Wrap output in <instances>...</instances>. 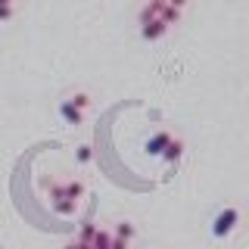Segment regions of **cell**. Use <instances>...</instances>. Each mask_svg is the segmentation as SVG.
I'll return each mask as SVG.
<instances>
[{
  "label": "cell",
  "instance_id": "cell-1",
  "mask_svg": "<svg viewBox=\"0 0 249 249\" xmlns=\"http://www.w3.org/2000/svg\"><path fill=\"white\" fill-rule=\"evenodd\" d=\"M90 93L88 90H69L66 97L59 100V106H56V112H59V119L66 122V124H72V128H81L84 119H88V112H90Z\"/></svg>",
  "mask_w": 249,
  "mask_h": 249
},
{
  "label": "cell",
  "instance_id": "cell-2",
  "mask_svg": "<svg viewBox=\"0 0 249 249\" xmlns=\"http://www.w3.org/2000/svg\"><path fill=\"white\" fill-rule=\"evenodd\" d=\"M41 187L47 190V196H50V209L56 215H62V218H72L75 212H78V202L75 196H72V190H69V181H41Z\"/></svg>",
  "mask_w": 249,
  "mask_h": 249
},
{
  "label": "cell",
  "instance_id": "cell-3",
  "mask_svg": "<svg viewBox=\"0 0 249 249\" xmlns=\"http://www.w3.org/2000/svg\"><path fill=\"white\" fill-rule=\"evenodd\" d=\"M243 224V212H240V206H221L215 212V218H212V237L215 240H228L233 231Z\"/></svg>",
  "mask_w": 249,
  "mask_h": 249
},
{
  "label": "cell",
  "instance_id": "cell-4",
  "mask_svg": "<svg viewBox=\"0 0 249 249\" xmlns=\"http://www.w3.org/2000/svg\"><path fill=\"white\" fill-rule=\"evenodd\" d=\"M143 19H165L168 25H178L181 22V10L171 6L168 0H146L143 10H140V22Z\"/></svg>",
  "mask_w": 249,
  "mask_h": 249
},
{
  "label": "cell",
  "instance_id": "cell-5",
  "mask_svg": "<svg viewBox=\"0 0 249 249\" xmlns=\"http://www.w3.org/2000/svg\"><path fill=\"white\" fill-rule=\"evenodd\" d=\"M168 22L165 19H143L140 22V37L143 41H150V44H156V41H162V37L168 35Z\"/></svg>",
  "mask_w": 249,
  "mask_h": 249
},
{
  "label": "cell",
  "instance_id": "cell-6",
  "mask_svg": "<svg viewBox=\"0 0 249 249\" xmlns=\"http://www.w3.org/2000/svg\"><path fill=\"white\" fill-rule=\"evenodd\" d=\"M171 137H175L171 131H156V134L143 143V150L150 153V156H156V159H162V153H165V146L171 143Z\"/></svg>",
  "mask_w": 249,
  "mask_h": 249
},
{
  "label": "cell",
  "instance_id": "cell-7",
  "mask_svg": "<svg viewBox=\"0 0 249 249\" xmlns=\"http://www.w3.org/2000/svg\"><path fill=\"white\" fill-rule=\"evenodd\" d=\"M181 156H184V140L175 134V137H171V143L165 146V153H162V162H165V165H178Z\"/></svg>",
  "mask_w": 249,
  "mask_h": 249
},
{
  "label": "cell",
  "instance_id": "cell-8",
  "mask_svg": "<svg viewBox=\"0 0 249 249\" xmlns=\"http://www.w3.org/2000/svg\"><path fill=\"white\" fill-rule=\"evenodd\" d=\"M115 237H122V240H128V243H131V240H134L137 237V228H134V221H128V218H122V221L119 224H115Z\"/></svg>",
  "mask_w": 249,
  "mask_h": 249
},
{
  "label": "cell",
  "instance_id": "cell-9",
  "mask_svg": "<svg viewBox=\"0 0 249 249\" xmlns=\"http://www.w3.org/2000/svg\"><path fill=\"white\" fill-rule=\"evenodd\" d=\"M112 237H115L112 231H97V233H93V240H90V246L93 249H112Z\"/></svg>",
  "mask_w": 249,
  "mask_h": 249
},
{
  "label": "cell",
  "instance_id": "cell-10",
  "mask_svg": "<svg viewBox=\"0 0 249 249\" xmlns=\"http://www.w3.org/2000/svg\"><path fill=\"white\" fill-rule=\"evenodd\" d=\"M75 162L78 165H90L93 162V146L90 143H78L75 146Z\"/></svg>",
  "mask_w": 249,
  "mask_h": 249
},
{
  "label": "cell",
  "instance_id": "cell-11",
  "mask_svg": "<svg viewBox=\"0 0 249 249\" xmlns=\"http://www.w3.org/2000/svg\"><path fill=\"white\" fill-rule=\"evenodd\" d=\"M16 16H19V6H16V3H0V25L13 22Z\"/></svg>",
  "mask_w": 249,
  "mask_h": 249
},
{
  "label": "cell",
  "instance_id": "cell-12",
  "mask_svg": "<svg viewBox=\"0 0 249 249\" xmlns=\"http://www.w3.org/2000/svg\"><path fill=\"white\" fill-rule=\"evenodd\" d=\"M97 231H100V228H97L93 221H84V224H81V233H78V240H81V243H90Z\"/></svg>",
  "mask_w": 249,
  "mask_h": 249
},
{
  "label": "cell",
  "instance_id": "cell-13",
  "mask_svg": "<svg viewBox=\"0 0 249 249\" xmlns=\"http://www.w3.org/2000/svg\"><path fill=\"white\" fill-rule=\"evenodd\" d=\"M112 249H131V243L122 240V237H112Z\"/></svg>",
  "mask_w": 249,
  "mask_h": 249
},
{
  "label": "cell",
  "instance_id": "cell-14",
  "mask_svg": "<svg viewBox=\"0 0 249 249\" xmlns=\"http://www.w3.org/2000/svg\"><path fill=\"white\" fill-rule=\"evenodd\" d=\"M168 3H171V6H178V10H184V6L190 3V0H168Z\"/></svg>",
  "mask_w": 249,
  "mask_h": 249
},
{
  "label": "cell",
  "instance_id": "cell-15",
  "mask_svg": "<svg viewBox=\"0 0 249 249\" xmlns=\"http://www.w3.org/2000/svg\"><path fill=\"white\" fill-rule=\"evenodd\" d=\"M66 249H81V240H72V243H66Z\"/></svg>",
  "mask_w": 249,
  "mask_h": 249
},
{
  "label": "cell",
  "instance_id": "cell-16",
  "mask_svg": "<svg viewBox=\"0 0 249 249\" xmlns=\"http://www.w3.org/2000/svg\"><path fill=\"white\" fill-rule=\"evenodd\" d=\"M81 249H93V246H90V243H81Z\"/></svg>",
  "mask_w": 249,
  "mask_h": 249
},
{
  "label": "cell",
  "instance_id": "cell-17",
  "mask_svg": "<svg viewBox=\"0 0 249 249\" xmlns=\"http://www.w3.org/2000/svg\"><path fill=\"white\" fill-rule=\"evenodd\" d=\"M0 3H16V0H0Z\"/></svg>",
  "mask_w": 249,
  "mask_h": 249
}]
</instances>
